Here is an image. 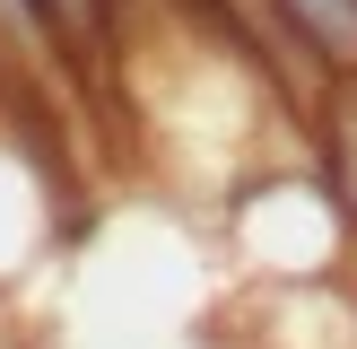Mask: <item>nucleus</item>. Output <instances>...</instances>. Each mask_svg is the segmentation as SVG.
I'll use <instances>...</instances> for the list:
<instances>
[{
	"instance_id": "obj_1",
	"label": "nucleus",
	"mask_w": 357,
	"mask_h": 349,
	"mask_svg": "<svg viewBox=\"0 0 357 349\" xmlns=\"http://www.w3.org/2000/svg\"><path fill=\"white\" fill-rule=\"evenodd\" d=\"M314 131H323V192H331V209L357 227V70H340V79L323 87Z\"/></svg>"
},
{
	"instance_id": "obj_2",
	"label": "nucleus",
	"mask_w": 357,
	"mask_h": 349,
	"mask_svg": "<svg viewBox=\"0 0 357 349\" xmlns=\"http://www.w3.org/2000/svg\"><path fill=\"white\" fill-rule=\"evenodd\" d=\"M279 17L296 27V44H305L331 79L357 70V0H279Z\"/></svg>"
}]
</instances>
